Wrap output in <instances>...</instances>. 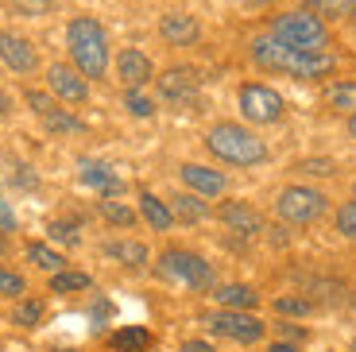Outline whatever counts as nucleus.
I'll return each instance as SVG.
<instances>
[{
  "mask_svg": "<svg viewBox=\"0 0 356 352\" xmlns=\"http://www.w3.org/2000/svg\"><path fill=\"white\" fill-rule=\"evenodd\" d=\"M252 62L267 74H283L294 81H321L337 70V58L330 51H294V47L279 43L275 35L252 39Z\"/></svg>",
  "mask_w": 356,
  "mask_h": 352,
  "instance_id": "obj_1",
  "label": "nucleus"
},
{
  "mask_svg": "<svg viewBox=\"0 0 356 352\" xmlns=\"http://www.w3.org/2000/svg\"><path fill=\"white\" fill-rule=\"evenodd\" d=\"M66 47L70 62L86 78H105L108 70V31L97 16H74L66 24Z\"/></svg>",
  "mask_w": 356,
  "mask_h": 352,
  "instance_id": "obj_2",
  "label": "nucleus"
},
{
  "mask_svg": "<svg viewBox=\"0 0 356 352\" xmlns=\"http://www.w3.org/2000/svg\"><path fill=\"white\" fill-rule=\"evenodd\" d=\"M267 35H275L279 43L294 47V51H330V27L310 8L279 12L267 27Z\"/></svg>",
  "mask_w": 356,
  "mask_h": 352,
  "instance_id": "obj_3",
  "label": "nucleus"
},
{
  "mask_svg": "<svg viewBox=\"0 0 356 352\" xmlns=\"http://www.w3.org/2000/svg\"><path fill=\"white\" fill-rule=\"evenodd\" d=\"M205 147L213 151L221 163H229V167H256V163L267 159L264 140L252 136L244 124H217V128H209Z\"/></svg>",
  "mask_w": 356,
  "mask_h": 352,
  "instance_id": "obj_4",
  "label": "nucleus"
},
{
  "mask_svg": "<svg viewBox=\"0 0 356 352\" xmlns=\"http://www.w3.org/2000/svg\"><path fill=\"white\" fill-rule=\"evenodd\" d=\"M155 275L163 282H175V287H186V291H209L213 287V267L205 264L202 255L182 252V248H170L155 259Z\"/></svg>",
  "mask_w": 356,
  "mask_h": 352,
  "instance_id": "obj_5",
  "label": "nucleus"
},
{
  "mask_svg": "<svg viewBox=\"0 0 356 352\" xmlns=\"http://www.w3.org/2000/svg\"><path fill=\"white\" fill-rule=\"evenodd\" d=\"M275 213L286 225H310V221H318L325 213V194H318L310 186H286L275 198Z\"/></svg>",
  "mask_w": 356,
  "mask_h": 352,
  "instance_id": "obj_6",
  "label": "nucleus"
},
{
  "mask_svg": "<svg viewBox=\"0 0 356 352\" xmlns=\"http://www.w3.org/2000/svg\"><path fill=\"white\" fill-rule=\"evenodd\" d=\"M236 101H241L244 120H252V124H275L279 116H283V109H286L283 97H279V89L264 86V81H248V86H241Z\"/></svg>",
  "mask_w": 356,
  "mask_h": 352,
  "instance_id": "obj_7",
  "label": "nucleus"
},
{
  "mask_svg": "<svg viewBox=\"0 0 356 352\" xmlns=\"http://www.w3.org/2000/svg\"><path fill=\"white\" fill-rule=\"evenodd\" d=\"M155 89H159V101L163 105H175V109H186L197 101V89H202V78H197L194 66H170L155 78Z\"/></svg>",
  "mask_w": 356,
  "mask_h": 352,
  "instance_id": "obj_8",
  "label": "nucleus"
},
{
  "mask_svg": "<svg viewBox=\"0 0 356 352\" xmlns=\"http://www.w3.org/2000/svg\"><path fill=\"white\" fill-rule=\"evenodd\" d=\"M209 329L221 337H229V341H241V344H256L259 337H264V321L259 317H252L248 310H221V314L209 317Z\"/></svg>",
  "mask_w": 356,
  "mask_h": 352,
  "instance_id": "obj_9",
  "label": "nucleus"
},
{
  "mask_svg": "<svg viewBox=\"0 0 356 352\" xmlns=\"http://www.w3.org/2000/svg\"><path fill=\"white\" fill-rule=\"evenodd\" d=\"M47 86H51V93L63 105H86V97H89V78L78 66H66V62L47 66Z\"/></svg>",
  "mask_w": 356,
  "mask_h": 352,
  "instance_id": "obj_10",
  "label": "nucleus"
},
{
  "mask_svg": "<svg viewBox=\"0 0 356 352\" xmlns=\"http://www.w3.org/2000/svg\"><path fill=\"white\" fill-rule=\"evenodd\" d=\"M0 62H4L12 74H35L39 51L31 47V39L16 35V31H0Z\"/></svg>",
  "mask_w": 356,
  "mask_h": 352,
  "instance_id": "obj_11",
  "label": "nucleus"
},
{
  "mask_svg": "<svg viewBox=\"0 0 356 352\" xmlns=\"http://www.w3.org/2000/svg\"><path fill=\"white\" fill-rule=\"evenodd\" d=\"M116 78H120L124 89H143L147 81L155 78V66H152V58H147L143 51L124 47V51L116 54Z\"/></svg>",
  "mask_w": 356,
  "mask_h": 352,
  "instance_id": "obj_12",
  "label": "nucleus"
},
{
  "mask_svg": "<svg viewBox=\"0 0 356 352\" xmlns=\"http://www.w3.org/2000/svg\"><path fill=\"white\" fill-rule=\"evenodd\" d=\"M159 39L167 47H194L202 39V24L190 12H167L159 19Z\"/></svg>",
  "mask_w": 356,
  "mask_h": 352,
  "instance_id": "obj_13",
  "label": "nucleus"
},
{
  "mask_svg": "<svg viewBox=\"0 0 356 352\" xmlns=\"http://www.w3.org/2000/svg\"><path fill=\"white\" fill-rule=\"evenodd\" d=\"M217 221L229 225V232H236V237H256V232H264V221H259V213L248 202H225L217 209Z\"/></svg>",
  "mask_w": 356,
  "mask_h": 352,
  "instance_id": "obj_14",
  "label": "nucleus"
},
{
  "mask_svg": "<svg viewBox=\"0 0 356 352\" xmlns=\"http://www.w3.org/2000/svg\"><path fill=\"white\" fill-rule=\"evenodd\" d=\"M178 175H182V182H186L194 194H202V198L225 194V175L221 170H209V167H202V163H186Z\"/></svg>",
  "mask_w": 356,
  "mask_h": 352,
  "instance_id": "obj_15",
  "label": "nucleus"
},
{
  "mask_svg": "<svg viewBox=\"0 0 356 352\" xmlns=\"http://www.w3.org/2000/svg\"><path fill=\"white\" fill-rule=\"evenodd\" d=\"M81 182L93 186L101 198H116L124 194V178L113 175V167H105V163H81Z\"/></svg>",
  "mask_w": 356,
  "mask_h": 352,
  "instance_id": "obj_16",
  "label": "nucleus"
},
{
  "mask_svg": "<svg viewBox=\"0 0 356 352\" xmlns=\"http://www.w3.org/2000/svg\"><path fill=\"white\" fill-rule=\"evenodd\" d=\"M140 213H143V221H147L155 232H167L170 225H175V213H170V205L159 202L152 190H143V194H140Z\"/></svg>",
  "mask_w": 356,
  "mask_h": 352,
  "instance_id": "obj_17",
  "label": "nucleus"
},
{
  "mask_svg": "<svg viewBox=\"0 0 356 352\" xmlns=\"http://www.w3.org/2000/svg\"><path fill=\"white\" fill-rule=\"evenodd\" d=\"M105 255L116 259V264H124V267H143L147 264V248H143L140 240H113V244H105Z\"/></svg>",
  "mask_w": 356,
  "mask_h": 352,
  "instance_id": "obj_18",
  "label": "nucleus"
},
{
  "mask_svg": "<svg viewBox=\"0 0 356 352\" xmlns=\"http://www.w3.org/2000/svg\"><path fill=\"white\" fill-rule=\"evenodd\" d=\"M213 298L221 302V310H252L259 302V294L252 291V287H244V282H229V287H221Z\"/></svg>",
  "mask_w": 356,
  "mask_h": 352,
  "instance_id": "obj_19",
  "label": "nucleus"
},
{
  "mask_svg": "<svg viewBox=\"0 0 356 352\" xmlns=\"http://www.w3.org/2000/svg\"><path fill=\"white\" fill-rule=\"evenodd\" d=\"M325 105L337 109V113H356V78H345V81H333L325 86Z\"/></svg>",
  "mask_w": 356,
  "mask_h": 352,
  "instance_id": "obj_20",
  "label": "nucleus"
},
{
  "mask_svg": "<svg viewBox=\"0 0 356 352\" xmlns=\"http://www.w3.org/2000/svg\"><path fill=\"white\" fill-rule=\"evenodd\" d=\"M170 213H175V221H186V225H197V221L209 217L202 194H178V198H170Z\"/></svg>",
  "mask_w": 356,
  "mask_h": 352,
  "instance_id": "obj_21",
  "label": "nucleus"
},
{
  "mask_svg": "<svg viewBox=\"0 0 356 352\" xmlns=\"http://www.w3.org/2000/svg\"><path fill=\"white\" fill-rule=\"evenodd\" d=\"M39 120H43V128H47V132H54V136L81 132V128H86V124H81L78 116H74V113H66V109H58V105H54L47 116H39Z\"/></svg>",
  "mask_w": 356,
  "mask_h": 352,
  "instance_id": "obj_22",
  "label": "nucleus"
},
{
  "mask_svg": "<svg viewBox=\"0 0 356 352\" xmlns=\"http://www.w3.org/2000/svg\"><path fill=\"white\" fill-rule=\"evenodd\" d=\"M306 8L318 12L321 19H348L356 16V0H306Z\"/></svg>",
  "mask_w": 356,
  "mask_h": 352,
  "instance_id": "obj_23",
  "label": "nucleus"
},
{
  "mask_svg": "<svg viewBox=\"0 0 356 352\" xmlns=\"http://www.w3.org/2000/svg\"><path fill=\"white\" fill-rule=\"evenodd\" d=\"M54 4L58 0H8V12L19 19H43L54 12Z\"/></svg>",
  "mask_w": 356,
  "mask_h": 352,
  "instance_id": "obj_24",
  "label": "nucleus"
},
{
  "mask_svg": "<svg viewBox=\"0 0 356 352\" xmlns=\"http://www.w3.org/2000/svg\"><path fill=\"white\" fill-rule=\"evenodd\" d=\"M101 217H105L108 225H116V229H132L136 225V213L128 209L124 202H116V198H101Z\"/></svg>",
  "mask_w": 356,
  "mask_h": 352,
  "instance_id": "obj_25",
  "label": "nucleus"
},
{
  "mask_svg": "<svg viewBox=\"0 0 356 352\" xmlns=\"http://www.w3.org/2000/svg\"><path fill=\"white\" fill-rule=\"evenodd\" d=\"M89 282L93 279H89L86 271H54L51 275V291L54 294H70V291H86Z\"/></svg>",
  "mask_w": 356,
  "mask_h": 352,
  "instance_id": "obj_26",
  "label": "nucleus"
},
{
  "mask_svg": "<svg viewBox=\"0 0 356 352\" xmlns=\"http://www.w3.org/2000/svg\"><path fill=\"white\" fill-rule=\"evenodd\" d=\"M27 259H31L35 267H43V271H51V275H54V271H63V264H66L63 255L51 252L47 244H27Z\"/></svg>",
  "mask_w": 356,
  "mask_h": 352,
  "instance_id": "obj_27",
  "label": "nucleus"
},
{
  "mask_svg": "<svg viewBox=\"0 0 356 352\" xmlns=\"http://www.w3.org/2000/svg\"><path fill=\"white\" fill-rule=\"evenodd\" d=\"M113 344L116 349H128V352H140V349L152 344V333H147V329H116Z\"/></svg>",
  "mask_w": 356,
  "mask_h": 352,
  "instance_id": "obj_28",
  "label": "nucleus"
},
{
  "mask_svg": "<svg viewBox=\"0 0 356 352\" xmlns=\"http://www.w3.org/2000/svg\"><path fill=\"white\" fill-rule=\"evenodd\" d=\"M12 321H16L19 329H35L39 321H43V302H19L16 310H12Z\"/></svg>",
  "mask_w": 356,
  "mask_h": 352,
  "instance_id": "obj_29",
  "label": "nucleus"
},
{
  "mask_svg": "<svg viewBox=\"0 0 356 352\" xmlns=\"http://www.w3.org/2000/svg\"><path fill=\"white\" fill-rule=\"evenodd\" d=\"M337 232H341V237H348V240H356V198L337 209Z\"/></svg>",
  "mask_w": 356,
  "mask_h": 352,
  "instance_id": "obj_30",
  "label": "nucleus"
},
{
  "mask_svg": "<svg viewBox=\"0 0 356 352\" xmlns=\"http://www.w3.org/2000/svg\"><path fill=\"white\" fill-rule=\"evenodd\" d=\"M124 109H128L132 116H140V120H143V116H152V113H155V105H152L147 97H143L140 89H128V93H124Z\"/></svg>",
  "mask_w": 356,
  "mask_h": 352,
  "instance_id": "obj_31",
  "label": "nucleus"
},
{
  "mask_svg": "<svg viewBox=\"0 0 356 352\" xmlns=\"http://www.w3.org/2000/svg\"><path fill=\"white\" fill-rule=\"evenodd\" d=\"M27 105H31V113H35V116H47L54 109V97H51V93H39V89H27Z\"/></svg>",
  "mask_w": 356,
  "mask_h": 352,
  "instance_id": "obj_32",
  "label": "nucleus"
},
{
  "mask_svg": "<svg viewBox=\"0 0 356 352\" xmlns=\"http://www.w3.org/2000/svg\"><path fill=\"white\" fill-rule=\"evenodd\" d=\"M47 232H51L54 240H63V244H78V229H74V225H66V221H51V225H47Z\"/></svg>",
  "mask_w": 356,
  "mask_h": 352,
  "instance_id": "obj_33",
  "label": "nucleus"
},
{
  "mask_svg": "<svg viewBox=\"0 0 356 352\" xmlns=\"http://www.w3.org/2000/svg\"><path fill=\"white\" fill-rule=\"evenodd\" d=\"M0 294H12V298L24 294V279H19L16 271H4V267H0Z\"/></svg>",
  "mask_w": 356,
  "mask_h": 352,
  "instance_id": "obj_34",
  "label": "nucleus"
},
{
  "mask_svg": "<svg viewBox=\"0 0 356 352\" xmlns=\"http://www.w3.org/2000/svg\"><path fill=\"white\" fill-rule=\"evenodd\" d=\"M275 310L279 314H291V317H302V314H310V302L306 298H279Z\"/></svg>",
  "mask_w": 356,
  "mask_h": 352,
  "instance_id": "obj_35",
  "label": "nucleus"
},
{
  "mask_svg": "<svg viewBox=\"0 0 356 352\" xmlns=\"http://www.w3.org/2000/svg\"><path fill=\"white\" fill-rule=\"evenodd\" d=\"M298 170H306V175H333V163L330 159H310V163H302Z\"/></svg>",
  "mask_w": 356,
  "mask_h": 352,
  "instance_id": "obj_36",
  "label": "nucleus"
},
{
  "mask_svg": "<svg viewBox=\"0 0 356 352\" xmlns=\"http://www.w3.org/2000/svg\"><path fill=\"white\" fill-rule=\"evenodd\" d=\"M182 352H213V349H209L205 341H186V349H182Z\"/></svg>",
  "mask_w": 356,
  "mask_h": 352,
  "instance_id": "obj_37",
  "label": "nucleus"
},
{
  "mask_svg": "<svg viewBox=\"0 0 356 352\" xmlns=\"http://www.w3.org/2000/svg\"><path fill=\"white\" fill-rule=\"evenodd\" d=\"M8 113H12V97L0 89V116H8Z\"/></svg>",
  "mask_w": 356,
  "mask_h": 352,
  "instance_id": "obj_38",
  "label": "nucleus"
},
{
  "mask_svg": "<svg viewBox=\"0 0 356 352\" xmlns=\"http://www.w3.org/2000/svg\"><path fill=\"white\" fill-rule=\"evenodd\" d=\"M267 352H298V349H294V344H286V341H275Z\"/></svg>",
  "mask_w": 356,
  "mask_h": 352,
  "instance_id": "obj_39",
  "label": "nucleus"
},
{
  "mask_svg": "<svg viewBox=\"0 0 356 352\" xmlns=\"http://www.w3.org/2000/svg\"><path fill=\"white\" fill-rule=\"evenodd\" d=\"M244 8H267V4H275V0H241Z\"/></svg>",
  "mask_w": 356,
  "mask_h": 352,
  "instance_id": "obj_40",
  "label": "nucleus"
},
{
  "mask_svg": "<svg viewBox=\"0 0 356 352\" xmlns=\"http://www.w3.org/2000/svg\"><path fill=\"white\" fill-rule=\"evenodd\" d=\"M0 225H4V229H12V213L4 209V205H0Z\"/></svg>",
  "mask_w": 356,
  "mask_h": 352,
  "instance_id": "obj_41",
  "label": "nucleus"
},
{
  "mask_svg": "<svg viewBox=\"0 0 356 352\" xmlns=\"http://www.w3.org/2000/svg\"><path fill=\"white\" fill-rule=\"evenodd\" d=\"M348 136H353V140H356V113L348 116Z\"/></svg>",
  "mask_w": 356,
  "mask_h": 352,
  "instance_id": "obj_42",
  "label": "nucleus"
},
{
  "mask_svg": "<svg viewBox=\"0 0 356 352\" xmlns=\"http://www.w3.org/2000/svg\"><path fill=\"white\" fill-rule=\"evenodd\" d=\"M108 352H128V349H116V344H113V349H108Z\"/></svg>",
  "mask_w": 356,
  "mask_h": 352,
  "instance_id": "obj_43",
  "label": "nucleus"
},
{
  "mask_svg": "<svg viewBox=\"0 0 356 352\" xmlns=\"http://www.w3.org/2000/svg\"><path fill=\"white\" fill-rule=\"evenodd\" d=\"M58 352H74V349H58Z\"/></svg>",
  "mask_w": 356,
  "mask_h": 352,
  "instance_id": "obj_44",
  "label": "nucleus"
},
{
  "mask_svg": "<svg viewBox=\"0 0 356 352\" xmlns=\"http://www.w3.org/2000/svg\"><path fill=\"white\" fill-rule=\"evenodd\" d=\"M353 198H356V182H353Z\"/></svg>",
  "mask_w": 356,
  "mask_h": 352,
  "instance_id": "obj_45",
  "label": "nucleus"
},
{
  "mask_svg": "<svg viewBox=\"0 0 356 352\" xmlns=\"http://www.w3.org/2000/svg\"><path fill=\"white\" fill-rule=\"evenodd\" d=\"M0 352H8V349H4V344H0Z\"/></svg>",
  "mask_w": 356,
  "mask_h": 352,
  "instance_id": "obj_46",
  "label": "nucleus"
},
{
  "mask_svg": "<svg viewBox=\"0 0 356 352\" xmlns=\"http://www.w3.org/2000/svg\"><path fill=\"white\" fill-rule=\"evenodd\" d=\"M353 352H356V341H353Z\"/></svg>",
  "mask_w": 356,
  "mask_h": 352,
  "instance_id": "obj_47",
  "label": "nucleus"
}]
</instances>
